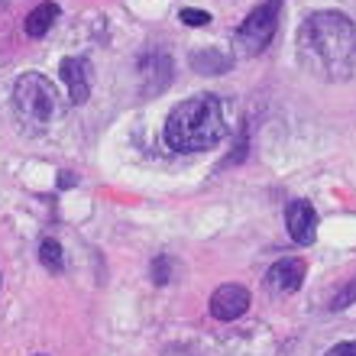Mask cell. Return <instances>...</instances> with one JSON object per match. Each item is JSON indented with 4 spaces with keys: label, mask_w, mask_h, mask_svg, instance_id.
Returning <instances> with one entry per match:
<instances>
[{
    "label": "cell",
    "mask_w": 356,
    "mask_h": 356,
    "mask_svg": "<svg viewBox=\"0 0 356 356\" xmlns=\"http://www.w3.org/2000/svg\"><path fill=\"white\" fill-rule=\"evenodd\" d=\"M285 224H289V236L298 246L314 243V236H318V214H314V207L308 201H291L285 207Z\"/></svg>",
    "instance_id": "cell-5"
},
{
    "label": "cell",
    "mask_w": 356,
    "mask_h": 356,
    "mask_svg": "<svg viewBox=\"0 0 356 356\" xmlns=\"http://www.w3.org/2000/svg\"><path fill=\"white\" fill-rule=\"evenodd\" d=\"M305 282V259H279L266 272V289L272 295H291Z\"/></svg>",
    "instance_id": "cell-7"
},
{
    "label": "cell",
    "mask_w": 356,
    "mask_h": 356,
    "mask_svg": "<svg viewBox=\"0 0 356 356\" xmlns=\"http://www.w3.org/2000/svg\"><path fill=\"white\" fill-rule=\"evenodd\" d=\"M62 81L68 85L72 91V104H85L88 94H91V65H88V58L81 56H68L62 58Z\"/></svg>",
    "instance_id": "cell-8"
},
{
    "label": "cell",
    "mask_w": 356,
    "mask_h": 356,
    "mask_svg": "<svg viewBox=\"0 0 356 356\" xmlns=\"http://www.w3.org/2000/svg\"><path fill=\"white\" fill-rule=\"evenodd\" d=\"M224 140V111L214 94H195L169 113L165 143L175 152H204Z\"/></svg>",
    "instance_id": "cell-2"
},
{
    "label": "cell",
    "mask_w": 356,
    "mask_h": 356,
    "mask_svg": "<svg viewBox=\"0 0 356 356\" xmlns=\"http://www.w3.org/2000/svg\"><path fill=\"white\" fill-rule=\"evenodd\" d=\"M172 256H156V263H152V282L156 285H169L172 279Z\"/></svg>",
    "instance_id": "cell-12"
},
{
    "label": "cell",
    "mask_w": 356,
    "mask_h": 356,
    "mask_svg": "<svg viewBox=\"0 0 356 356\" xmlns=\"http://www.w3.org/2000/svg\"><path fill=\"white\" fill-rule=\"evenodd\" d=\"M13 111H17L23 127L46 130L58 117V94L52 88V81L46 75H39V72L19 75V81L13 85Z\"/></svg>",
    "instance_id": "cell-3"
},
{
    "label": "cell",
    "mask_w": 356,
    "mask_h": 356,
    "mask_svg": "<svg viewBox=\"0 0 356 356\" xmlns=\"http://www.w3.org/2000/svg\"><path fill=\"white\" fill-rule=\"evenodd\" d=\"M353 301H356V279L347 285V291H340L337 298L330 301V308H334V311H340V308H347V305H353Z\"/></svg>",
    "instance_id": "cell-14"
},
{
    "label": "cell",
    "mask_w": 356,
    "mask_h": 356,
    "mask_svg": "<svg viewBox=\"0 0 356 356\" xmlns=\"http://www.w3.org/2000/svg\"><path fill=\"white\" fill-rule=\"evenodd\" d=\"M39 259H42L46 269L62 272L65 259H62V246H58V240H42V246H39Z\"/></svg>",
    "instance_id": "cell-11"
},
{
    "label": "cell",
    "mask_w": 356,
    "mask_h": 356,
    "mask_svg": "<svg viewBox=\"0 0 356 356\" xmlns=\"http://www.w3.org/2000/svg\"><path fill=\"white\" fill-rule=\"evenodd\" d=\"M191 68L201 75H220L230 68V56H224L220 49H197L191 56Z\"/></svg>",
    "instance_id": "cell-10"
},
{
    "label": "cell",
    "mask_w": 356,
    "mask_h": 356,
    "mask_svg": "<svg viewBox=\"0 0 356 356\" xmlns=\"http://www.w3.org/2000/svg\"><path fill=\"white\" fill-rule=\"evenodd\" d=\"M39 356H42V353H39Z\"/></svg>",
    "instance_id": "cell-16"
},
{
    "label": "cell",
    "mask_w": 356,
    "mask_h": 356,
    "mask_svg": "<svg viewBox=\"0 0 356 356\" xmlns=\"http://www.w3.org/2000/svg\"><path fill=\"white\" fill-rule=\"evenodd\" d=\"M298 58L311 75L350 78L356 72V23L337 10L311 13L298 29Z\"/></svg>",
    "instance_id": "cell-1"
},
{
    "label": "cell",
    "mask_w": 356,
    "mask_h": 356,
    "mask_svg": "<svg viewBox=\"0 0 356 356\" xmlns=\"http://www.w3.org/2000/svg\"><path fill=\"white\" fill-rule=\"evenodd\" d=\"M178 19L188 23V26H207V23H211V13L195 10V7H185V10H178Z\"/></svg>",
    "instance_id": "cell-13"
},
{
    "label": "cell",
    "mask_w": 356,
    "mask_h": 356,
    "mask_svg": "<svg viewBox=\"0 0 356 356\" xmlns=\"http://www.w3.org/2000/svg\"><path fill=\"white\" fill-rule=\"evenodd\" d=\"M246 308H250V291L243 285H220V289L211 295V314L217 321H236L243 318Z\"/></svg>",
    "instance_id": "cell-6"
},
{
    "label": "cell",
    "mask_w": 356,
    "mask_h": 356,
    "mask_svg": "<svg viewBox=\"0 0 356 356\" xmlns=\"http://www.w3.org/2000/svg\"><path fill=\"white\" fill-rule=\"evenodd\" d=\"M58 19V3H52V0H46V3H39L33 13L26 17V23H23V29H26V36L33 39H42L52 29V23Z\"/></svg>",
    "instance_id": "cell-9"
},
{
    "label": "cell",
    "mask_w": 356,
    "mask_h": 356,
    "mask_svg": "<svg viewBox=\"0 0 356 356\" xmlns=\"http://www.w3.org/2000/svg\"><path fill=\"white\" fill-rule=\"evenodd\" d=\"M324 356H356V343H337V347H330Z\"/></svg>",
    "instance_id": "cell-15"
},
{
    "label": "cell",
    "mask_w": 356,
    "mask_h": 356,
    "mask_svg": "<svg viewBox=\"0 0 356 356\" xmlns=\"http://www.w3.org/2000/svg\"><path fill=\"white\" fill-rule=\"evenodd\" d=\"M279 10H282V0H266V3H259V7L240 23V29H236V46L243 49V52H250V56L263 52L272 42V36H275V29H279Z\"/></svg>",
    "instance_id": "cell-4"
}]
</instances>
